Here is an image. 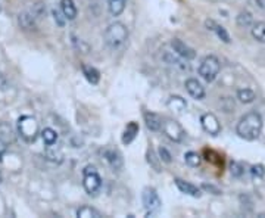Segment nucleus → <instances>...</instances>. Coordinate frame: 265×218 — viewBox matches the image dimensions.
<instances>
[{"label": "nucleus", "instance_id": "13", "mask_svg": "<svg viewBox=\"0 0 265 218\" xmlns=\"http://www.w3.org/2000/svg\"><path fill=\"white\" fill-rule=\"evenodd\" d=\"M60 12L69 21L75 19L77 16V7L72 0H60Z\"/></svg>", "mask_w": 265, "mask_h": 218}, {"label": "nucleus", "instance_id": "30", "mask_svg": "<svg viewBox=\"0 0 265 218\" xmlns=\"http://www.w3.org/2000/svg\"><path fill=\"white\" fill-rule=\"evenodd\" d=\"M251 172H252V175H254V177H257V178L263 177V175L265 174L264 165H261V164H258V165H254V166H252V169H251Z\"/></svg>", "mask_w": 265, "mask_h": 218}, {"label": "nucleus", "instance_id": "14", "mask_svg": "<svg viewBox=\"0 0 265 218\" xmlns=\"http://www.w3.org/2000/svg\"><path fill=\"white\" fill-rule=\"evenodd\" d=\"M145 122H146L148 128L152 131L162 130V119L159 115L154 113V112H145Z\"/></svg>", "mask_w": 265, "mask_h": 218}, {"label": "nucleus", "instance_id": "22", "mask_svg": "<svg viewBox=\"0 0 265 218\" xmlns=\"http://www.w3.org/2000/svg\"><path fill=\"white\" fill-rule=\"evenodd\" d=\"M77 217H80V218H101L102 217V214H101L98 210H95V208H92V207H89V205H84V207L78 208V211H77Z\"/></svg>", "mask_w": 265, "mask_h": 218}, {"label": "nucleus", "instance_id": "7", "mask_svg": "<svg viewBox=\"0 0 265 218\" xmlns=\"http://www.w3.org/2000/svg\"><path fill=\"white\" fill-rule=\"evenodd\" d=\"M162 131L166 134L168 139H171L172 142H177V143L183 142V139L186 136L183 127L177 121H174V119H165L162 122Z\"/></svg>", "mask_w": 265, "mask_h": 218}, {"label": "nucleus", "instance_id": "26", "mask_svg": "<svg viewBox=\"0 0 265 218\" xmlns=\"http://www.w3.org/2000/svg\"><path fill=\"white\" fill-rule=\"evenodd\" d=\"M42 137H43V142L48 146H53L57 142V133L53 128H49V127L42 131Z\"/></svg>", "mask_w": 265, "mask_h": 218}, {"label": "nucleus", "instance_id": "37", "mask_svg": "<svg viewBox=\"0 0 265 218\" xmlns=\"http://www.w3.org/2000/svg\"><path fill=\"white\" fill-rule=\"evenodd\" d=\"M4 84H6V80H4V77L0 74V89H3V87H4Z\"/></svg>", "mask_w": 265, "mask_h": 218}, {"label": "nucleus", "instance_id": "35", "mask_svg": "<svg viewBox=\"0 0 265 218\" xmlns=\"http://www.w3.org/2000/svg\"><path fill=\"white\" fill-rule=\"evenodd\" d=\"M204 189H207V190H212V192H213V195H221V192H219L218 189H215V187H212V186H208V184H205V186H204Z\"/></svg>", "mask_w": 265, "mask_h": 218}, {"label": "nucleus", "instance_id": "17", "mask_svg": "<svg viewBox=\"0 0 265 218\" xmlns=\"http://www.w3.org/2000/svg\"><path fill=\"white\" fill-rule=\"evenodd\" d=\"M207 24V27H208V30H211V31H213L224 43H230V36H228V33L225 31V28L224 27H221V25H218L216 22H213L212 19H210V21H207L205 22Z\"/></svg>", "mask_w": 265, "mask_h": 218}, {"label": "nucleus", "instance_id": "28", "mask_svg": "<svg viewBox=\"0 0 265 218\" xmlns=\"http://www.w3.org/2000/svg\"><path fill=\"white\" fill-rule=\"evenodd\" d=\"M184 161H186L187 165H190V166H199L201 163H202V158H201V155L196 154V152H187V154L184 155Z\"/></svg>", "mask_w": 265, "mask_h": 218}, {"label": "nucleus", "instance_id": "1", "mask_svg": "<svg viewBox=\"0 0 265 218\" xmlns=\"http://www.w3.org/2000/svg\"><path fill=\"white\" fill-rule=\"evenodd\" d=\"M263 131V116L258 112H248L240 118L236 127L239 137L245 140H257Z\"/></svg>", "mask_w": 265, "mask_h": 218}, {"label": "nucleus", "instance_id": "12", "mask_svg": "<svg viewBox=\"0 0 265 218\" xmlns=\"http://www.w3.org/2000/svg\"><path fill=\"white\" fill-rule=\"evenodd\" d=\"M166 107L175 113H183L187 108V102L181 96H171L166 102Z\"/></svg>", "mask_w": 265, "mask_h": 218}, {"label": "nucleus", "instance_id": "31", "mask_svg": "<svg viewBox=\"0 0 265 218\" xmlns=\"http://www.w3.org/2000/svg\"><path fill=\"white\" fill-rule=\"evenodd\" d=\"M231 174L234 177H242V174H243V165L239 163L231 164Z\"/></svg>", "mask_w": 265, "mask_h": 218}, {"label": "nucleus", "instance_id": "11", "mask_svg": "<svg viewBox=\"0 0 265 218\" xmlns=\"http://www.w3.org/2000/svg\"><path fill=\"white\" fill-rule=\"evenodd\" d=\"M174 181H175V186L178 187V190H180L181 193H186V195L193 196V198H201L202 192H201L199 187H196V186H193L192 183H187V181H184V180H181V178H175Z\"/></svg>", "mask_w": 265, "mask_h": 218}, {"label": "nucleus", "instance_id": "33", "mask_svg": "<svg viewBox=\"0 0 265 218\" xmlns=\"http://www.w3.org/2000/svg\"><path fill=\"white\" fill-rule=\"evenodd\" d=\"M53 16H54V21H57V25H59V27H63L65 18H63V19L60 18V12H59V10H53Z\"/></svg>", "mask_w": 265, "mask_h": 218}, {"label": "nucleus", "instance_id": "25", "mask_svg": "<svg viewBox=\"0 0 265 218\" xmlns=\"http://www.w3.org/2000/svg\"><path fill=\"white\" fill-rule=\"evenodd\" d=\"M252 36L255 40L265 43V22H257L252 25Z\"/></svg>", "mask_w": 265, "mask_h": 218}, {"label": "nucleus", "instance_id": "5", "mask_svg": "<svg viewBox=\"0 0 265 218\" xmlns=\"http://www.w3.org/2000/svg\"><path fill=\"white\" fill-rule=\"evenodd\" d=\"M219 69H221V63H219L218 57L213 54H210L202 59V62L199 65V75L207 83H212L216 78V75L219 74Z\"/></svg>", "mask_w": 265, "mask_h": 218}, {"label": "nucleus", "instance_id": "16", "mask_svg": "<svg viewBox=\"0 0 265 218\" xmlns=\"http://www.w3.org/2000/svg\"><path fill=\"white\" fill-rule=\"evenodd\" d=\"M104 158H105L106 163L109 164L113 169H118V168H121V165H122V158H121V155H119L116 151L106 149L105 152H104Z\"/></svg>", "mask_w": 265, "mask_h": 218}, {"label": "nucleus", "instance_id": "2", "mask_svg": "<svg viewBox=\"0 0 265 218\" xmlns=\"http://www.w3.org/2000/svg\"><path fill=\"white\" fill-rule=\"evenodd\" d=\"M128 39V28L122 22H112L105 31V42L110 49L121 48Z\"/></svg>", "mask_w": 265, "mask_h": 218}, {"label": "nucleus", "instance_id": "39", "mask_svg": "<svg viewBox=\"0 0 265 218\" xmlns=\"http://www.w3.org/2000/svg\"><path fill=\"white\" fill-rule=\"evenodd\" d=\"M0 10H1V7H0Z\"/></svg>", "mask_w": 265, "mask_h": 218}, {"label": "nucleus", "instance_id": "9", "mask_svg": "<svg viewBox=\"0 0 265 218\" xmlns=\"http://www.w3.org/2000/svg\"><path fill=\"white\" fill-rule=\"evenodd\" d=\"M171 48L174 49V52H175V54H180V56H181V57H184L186 60L196 57V52H195L192 48H189L186 43H183L180 39H172V40H171Z\"/></svg>", "mask_w": 265, "mask_h": 218}, {"label": "nucleus", "instance_id": "8", "mask_svg": "<svg viewBox=\"0 0 265 218\" xmlns=\"http://www.w3.org/2000/svg\"><path fill=\"white\" fill-rule=\"evenodd\" d=\"M201 124H202L204 130H205L207 133L212 134V136H216V134H219V131H221V125H219L218 118H216L213 113H211V112L204 113V115L201 116Z\"/></svg>", "mask_w": 265, "mask_h": 218}, {"label": "nucleus", "instance_id": "27", "mask_svg": "<svg viewBox=\"0 0 265 218\" xmlns=\"http://www.w3.org/2000/svg\"><path fill=\"white\" fill-rule=\"evenodd\" d=\"M19 24H21L24 28H27V30L33 28V27H34V15L27 13V12L21 13V15H19Z\"/></svg>", "mask_w": 265, "mask_h": 218}, {"label": "nucleus", "instance_id": "4", "mask_svg": "<svg viewBox=\"0 0 265 218\" xmlns=\"http://www.w3.org/2000/svg\"><path fill=\"white\" fill-rule=\"evenodd\" d=\"M83 186L86 192L92 196L98 195L102 187V178L98 172V169L92 165L86 166L83 171Z\"/></svg>", "mask_w": 265, "mask_h": 218}, {"label": "nucleus", "instance_id": "15", "mask_svg": "<svg viewBox=\"0 0 265 218\" xmlns=\"http://www.w3.org/2000/svg\"><path fill=\"white\" fill-rule=\"evenodd\" d=\"M137 134H139V125H137V122L131 121V122L125 127V130H124L122 143H124V145H130V143L136 139Z\"/></svg>", "mask_w": 265, "mask_h": 218}, {"label": "nucleus", "instance_id": "6", "mask_svg": "<svg viewBox=\"0 0 265 218\" xmlns=\"http://www.w3.org/2000/svg\"><path fill=\"white\" fill-rule=\"evenodd\" d=\"M142 199H143V205L148 211V216H155L158 214L159 210H160V199H159L158 193L155 189L152 187H146L143 190V195H142Z\"/></svg>", "mask_w": 265, "mask_h": 218}, {"label": "nucleus", "instance_id": "34", "mask_svg": "<svg viewBox=\"0 0 265 218\" xmlns=\"http://www.w3.org/2000/svg\"><path fill=\"white\" fill-rule=\"evenodd\" d=\"M6 149H7V143L3 139H0V157L6 152Z\"/></svg>", "mask_w": 265, "mask_h": 218}, {"label": "nucleus", "instance_id": "20", "mask_svg": "<svg viewBox=\"0 0 265 218\" xmlns=\"http://www.w3.org/2000/svg\"><path fill=\"white\" fill-rule=\"evenodd\" d=\"M237 25L242 27V28H248V27H252L254 25V16L251 12L248 10H243L237 15Z\"/></svg>", "mask_w": 265, "mask_h": 218}, {"label": "nucleus", "instance_id": "3", "mask_svg": "<svg viewBox=\"0 0 265 218\" xmlns=\"http://www.w3.org/2000/svg\"><path fill=\"white\" fill-rule=\"evenodd\" d=\"M18 131H19V136L31 143V142H36L37 136H39V122L34 116L31 115H22L19 119H18Z\"/></svg>", "mask_w": 265, "mask_h": 218}, {"label": "nucleus", "instance_id": "21", "mask_svg": "<svg viewBox=\"0 0 265 218\" xmlns=\"http://www.w3.org/2000/svg\"><path fill=\"white\" fill-rule=\"evenodd\" d=\"M125 3H127V0H107L109 12L115 16L121 15L125 9Z\"/></svg>", "mask_w": 265, "mask_h": 218}, {"label": "nucleus", "instance_id": "18", "mask_svg": "<svg viewBox=\"0 0 265 218\" xmlns=\"http://www.w3.org/2000/svg\"><path fill=\"white\" fill-rule=\"evenodd\" d=\"M83 74H84V77H86L92 84H98L99 80H101V72H99L95 66L83 65Z\"/></svg>", "mask_w": 265, "mask_h": 218}, {"label": "nucleus", "instance_id": "19", "mask_svg": "<svg viewBox=\"0 0 265 218\" xmlns=\"http://www.w3.org/2000/svg\"><path fill=\"white\" fill-rule=\"evenodd\" d=\"M183 59H184V57H181L180 54H175V56L172 54H165V56H163V60H165L166 63H169V65H177V66L181 68V69H189L187 62H184Z\"/></svg>", "mask_w": 265, "mask_h": 218}, {"label": "nucleus", "instance_id": "38", "mask_svg": "<svg viewBox=\"0 0 265 218\" xmlns=\"http://www.w3.org/2000/svg\"><path fill=\"white\" fill-rule=\"evenodd\" d=\"M3 181V175H1V172H0V183Z\"/></svg>", "mask_w": 265, "mask_h": 218}, {"label": "nucleus", "instance_id": "10", "mask_svg": "<svg viewBox=\"0 0 265 218\" xmlns=\"http://www.w3.org/2000/svg\"><path fill=\"white\" fill-rule=\"evenodd\" d=\"M184 86H186L187 93H189L193 99L201 101V99L205 98V89H204V86H202L198 80H195V78H189V80L186 81Z\"/></svg>", "mask_w": 265, "mask_h": 218}, {"label": "nucleus", "instance_id": "24", "mask_svg": "<svg viewBox=\"0 0 265 218\" xmlns=\"http://www.w3.org/2000/svg\"><path fill=\"white\" fill-rule=\"evenodd\" d=\"M0 139H3L6 143H10V142H13V139H15L13 130H12V127H10L7 122H1V124H0Z\"/></svg>", "mask_w": 265, "mask_h": 218}, {"label": "nucleus", "instance_id": "32", "mask_svg": "<svg viewBox=\"0 0 265 218\" xmlns=\"http://www.w3.org/2000/svg\"><path fill=\"white\" fill-rule=\"evenodd\" d=\"M48 158H49L51 161L60 163V161H62V154H60V152H51V151H48Z\"/></svg>", "mask_w": 265, "mask_h": 218}, {"label": "nucleus", "instance_id": "36", "mask_svg": "<svg viewBox=\"0 0 265 218\" xmlns=\"http://www.w3.org/2000/svg\"><path fill=\"white\" fill-rule=\"evenodd\" d=\"M255 1H257V4H258L261 9H264L265 10V0H255Z\"/></svg>", "mask_w": 265, "mask_h": 218}, {"label": "nucleus", "instance_id": "29", "mask_svg": "<svg viewBox=\"0 0 265 218\" xmlns=\"http://www.w3.org/2000/svg\"><path fill=\"white\" fill-rule=\"evenodd\" d=\"M159 160H160V161H163V163L171 164V161H172V157H171V154H169L165 148H159Z\"/></svg>", "mask_w": 265, "mask_h": 218}, {"label": "nucleus", "instance_id": "23", "mask_svg": "<svg viewBox=\"0 0 265 218\" xmlns=\"http://www.w3.org/2000/svg\"><path fill=\"white\" fill-rule=\"evenodd\" d=\"M237 99L242 102V104H252L255 99H257V95L254 90L251 89H240L237 92Z\"/></svg>", "mask_w": 265, "mask_h": 218}]
</instances>
